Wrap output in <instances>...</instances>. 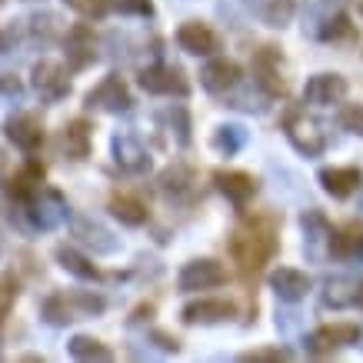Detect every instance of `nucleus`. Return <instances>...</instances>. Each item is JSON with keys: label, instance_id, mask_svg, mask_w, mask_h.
<instances>
[{"label": "nucleus", "instance_id": "obj_1", "mask_svg": "<svg viewBox=\"0 0 363 363\" xmlns=\"http://www.w3.org/2000/svg\"><path fill=\"white\" fill-rule=\"evenodd\" d=\"M230 253H233V260L240 264L243 274L264 270V264H270L277 253L274 227L267 220H250V223H243V227H237L230 237Z\"/></svg>", "mask_w": 363, "mask_h": 363}, {"label": "nucleus", "instance_id": "obj_2", "mask_svg": "<svg viewBox=\"0 0 363 363\" xmlns=\"http://www.w3.org/2000/svg\"><path fill=\"white\" fill-rule=\"evenodd\" d=\"M104 310V297L97 294H50L44 300V320L54 327L74 323L80 317H94Z\"/></svg>", "mask_w": 363, "mask_h": 363}, {"label": "nucleus", "instance_id": "obj_3", "mask_svg": "<svg viewBox=\"0 0 363 363\" xmlns=\"http://www.w3.org/2000/svg\"><path fill=\"white\" fill-rule=\"evenodd\" d=\"M140 87L147 94H157V97H187L190 94V84L184 77L180 67H170V64H154L140 70Z\"/></svg>", "mask_w": 363, "mask_h": 363}, {"label": "nucleus", "instance_id": "obj_4", "mask_svg": "<svg viewBox=\"0 0 363 363\" xmlns=\"http://www.w3.org/2000/svg\"><path fill=\"white\" fill-rule=\"evenodd\" d=\"M284 130H286V137H290V143L297 147L300 154H307V157L323 154V147H327L323 130H317V123L307 121V113L303 111H286Z\"/></svg>", "mask_w": 363, "mask_h": 363}, {"label": "nucleus", "instance_id": "obj_5", "mask_svg": "<svg viewBox=\"0 0 363 363\" xmlns=\"http://www.w3.org/2000/svg\"><path fill=\"white\" fill-rule=\"evenodd\" d=\"M227 284V267L217 264V260H190L180 277H177V286L184 294H197V290H213V286Z\"/></svg>", "mask_w": 363, "mask_h": 363}, {"label": "nucleus", "instance_id": "obj_6", "mask_svg": "<svg viewBox=\"0 0 363 363\" xmlns=\"http://www.w3.org/2000/svg\"><path fill=\"white\" fill-rule=\"evenodd\" d=\"M253 80L267 97H284L286 80L280 77V50L277 47H260L253 54Z\"/></svg>", "mask_w": 363, "mask_h": 363}, {"label": "nucleus", "instance_id": "obj_7", "mask_svg": "<svg viewBox=\"0 0 363 363\" xmlns=\"http://www.w3.org/2000/svg\"><path fill=\"white\" fill-rule=\"evenodd\" d=\"M33 90L47 100V104H57L70 94V77L67 70L57 60H37L33 64Z\"/></svg>", "mask_w": 363, "mask_h": 363}, {"label": "nucleus", "instance_id": "obj_8", "mask_svg": "<svg viewBox=\"0 0 363 363\" xmlns=\"http://www.w3.org/2000/svg\"><path fill=\"white\" fill-rule=\"evenodd\" d=\"M4 130H7V140L17 150H23V154H37L44 147V123H40V117H33V113L11 117V121L4 123Z\"/></svg>", "mask_w": 363, "mask_h": 363}, {"label": "nucleus", "instance_id": "obj_9", "mask_svg": "<svg viewBox=\"0 0 363 363\" xmlns=\"http://www.w3.org/2000/svg\"><path fill=\"white\" fill-rule=\"evenodd\" d=\"M353 343H360L357 323H330V327H320L317 333H310L307 350L313 357H323V353H333L337 347H353Z\"/></svg>", "mask_w": 363, "mask_h": 363}, {"label": "nucleus", "instance_id": "obj_10", "mask_svg": "<svg viewBox=\"0 0 363 363\" xmlns=\"http://www.w3.org/2000/svg\"><path fill=\"white\" fill-rule=\"evenodd\" d=\"M87 104L90 107H100V111H111V113H123L130 111V90H127V84H123L117 74H111V77H104L97 84V87L87 94Z\"/></svg>", "mask_w": 363, "mask_h": 363}, {"label": "nucleus", "instance_id": "obj_11", "mask_svg": "<svg viewBox=\"0 0 363 363\" xmlns=\"http://www.w3.org/2000/svg\"><path fill=\"white\" fill-rule=\"evenodd\" d=\"M347 97V80L340 74H313L303 87V100L313 107H330Z\"/></svg>", "mask_w": 363, "mask_h": 363}, {"label": "nucleus", "instance_id": "obj_12", "mask_svg": "<svg viewBox=\"0 0 363 363\" xmlns=\"http://www.w3.org/2000/svg\"><path fill=\"white\" fill-rule=\"evenodd\" d=\"M177 44L184 47L187 54H194V57H213L217 50H220V37L210 30L207 23L187 21L180 30H177Z\"/></svg>", "mask_w": 363, "mask_h": 363}, {"label": "nucleus", "instance_id": "obj_13", "mask_svg": "<svg viewBox=\"0 0 363 363\" xmlns=\"http://www.w3.org/2000/svg\"><path fill=\"white\" fill-rule=\"evenodd\" d=\"M213 184H217V190H220L227 200H233L237 207H243V203H250V200L257 197V177L243 174V170H217V174H213Z\"/></svg>", "mask_w": 363, "mask_h": 363}, {"label": "nucleus", "instance_id": "obj_14", "mask_svg": "<svg viewBox=\"0 0 363 363\" xmlns=\"http://www.w3.org/2000/svg\"><path fill=\"white\" fill-rule=\"evenodd\" d=\"M270 286H274V294L286 303H297L310 294V277L297 267H277L274 274H270Z\"/></svg>", "mask_w": 363, "mask_h": 363}, {"label": "nucleus", "instance_id": "obj_15", "mask_svg": "<svg viewBox=\"0 0 363 363\" xmlns=\"http://www.w3.org/2000/svg\"><path fill=\"white\" fill-rule=\"evenodd\" d=\"M320 184H323V190H327L330 197L347 200L350 194L360 190L363 174H360V167H323V170H320Z\"/></svg>", "mask_w": 363, "mask_h": 363}, {"label": "nucleus", "instance_id": "obj_16", "mask_svg": "<svg viewBox=\"0 0 363 363\" xmlns=\"http://www.w3.org/2000/svg\"><path fill=\"white\" fill-rule=\"evenodd\" d=\"M200 84H203V90H210V94H227V90H233L240 84V67L233 64V60L217 57V60H210V64L200 70Z\"/></svg>", "mask_w": 363, "mask_h": 363}, {"label": "nucleus", "instance_id": "obj_17", "mask_svg": "<svg viewBox=\"0 0 363 363\" xmlns=\"http://www.w3.org/2000/svg\"><path fill=\"white\" fill-rule=\"evenodd\" d=\"M330 253L337 260H360L363 257V223L350 220L330 233Z\"/></svg>", "mask_w": 363, "mask_h": 363}, {"label": "nucleus", "instance_id": "obj_18", "mask_svg": "<svg viewBox=\"0 0 363 363\" xmlns=\"http://www.w3.org/2000/svg\"><path fill=\"white\" fill-rule=\"evenodd\" d=\"M67 60H70V67H77V70L97 60V50H94V30H90L87 23H77V27L67 30Z\"/></svg>", "mask_w": 363, "mask_h": 363}, {"label": "nucleus", "instance_id": "obj_19", "mask_svg": "<svg viewBox=\"0 0 363 363\" xmlns=\"http://www.w3.org/2000/svg\"><path fill=\"white\" fill-rule=\"evenodd\" d=\"M237 313L230 300H197V303H187L184 307V323H223Z\"/></svg>", "mask_w": 363, "mask_h": 363}, {"label": "nucleus", "instance_id": "obj_20", "mask_svg": "<svg viewBox=\"0 0 363 363\" xmlns=\"http://www.w3.org/2000/svg\"><path fill=\"white\" fill-rule=\"evenodd\" d=\"M60 143H64V154L70 157V160H87L90 157V123L84 121V117H77V121H70L64 127V133H60Z\"/></svg>", "mask_w": 363, "mask_h": 363}, {"label": "nucleus", "instance_id": "obj_21", "mask_svg": "<svg viewBox=\"0 0 363 363\" xmlns=\"http://www.w3.org/2000/svg\"><path fill=\"white\" fill-rule=\"evenodd\" d=\"M113 154H117V164H121L123 170H130V174H143V170L150 167V154L140 147L137 137H127V133L113 140Z\"/></svg>", "mask_w": 363, "mask_h": 363}, {"label": "nucleus", "instance_id": "obj_22", "mask_svg": "<svg viewBox=\"0 0 363 363\" xmlns=\"http://www.w3.org/2000/svg\"><path fill=\"white\" fill-rule=\"evenodd\" d=\"M57 260H60V267H64L67 274L80 277V280H100V270L90 264L84 253L74 250V247H57Z\"/></svg>", "mask_w": 363, "mask_h": 363}, {"label": "nucleus", "instance_id": "obj_23", "mask_svg": "<svg viewBox=\"0 0 363 363\" xmlns=\"http://www.w3.org/2000/svg\"><path fill=\"white\" fill-rule=\"evenodd\" d=\"M67 350L74 360H113V350L111 347H104L97 337H87V333H80L74 340L67 343Z\"/></svg>", "mask_w": 363, "mask_h": 363}, {"label": "nucleus", "instance_id": "obj_24", "mask_svg": "<svg viewBox=\"0 0 363 363\" xmlns=\"http://www.w3.org/2000/svg\"><path fill=\"white\" fill-rule=\"evenodd\" d=\"M111 213L117 217L121 223H127V227H140V223H147V207H143L140 200H133V197H111Z\"/></svg>", "mask_w": 363, "mask_h": 363}, {"label": "nucleus", "instance_id": "obj_25", "mask_svg": "<svg viewBox=\"0 0 363 363\" xmlns=\"http://www.w3.org/2000/svg\"><path fill=\"white\" fill-rule=\"evenodd\" d=\"M253 11L270 27H284L294 17V0H253Z\"/></svg>", "mask_w": 363, "mask_h": 363}, {"label": "nucleus", "instance_id": "obj_26", "mask_svg": "<svg viewBox=\"0 0 363 363\" xmlns=\"http://www.w3.org/2000/svg\"><path fill=\"white\" fill-rule=\"evenodd\" d=\"M347 37H353V23L347 13H333L330 21L323 23V30H320V40H327V44H337V40H347Z\"/></svg>", "mask_w": 363, "mask_h": 363}, {"label": "nucleus", "instance_id": "obj_27", "mask_svg": "<svg viewBox=\"0 0 363 363\" xmlns=\"http://www.w3.org/2000/svg\"><path fill=\"white\" fill-rule=\"evenodd\" d=\"M243 140H247V133H243L240 127H220L217 137H213V147L223 150V154H237L243 147Z\"/></svg>", "mask_w": 363, "mask_h": 363}, {"label": "nucleus", "instance_id": "obj_28", "mask_svg": "<svg viewBox=\"0 0 363 363\" xmlns=\"http://www.w3.org/2000/svg\"><path fill=\"white\" fill-rule=\"evenodd\" d=\"M190 180H194V174H190L187 167H170V170H164V177H160V187L167 190V194H174V190H187Z\"/></svg>", "mask_w": 363, "mask_h": 363}, {"label": "nucleus", "instance_id": "obj_29", "mask_svg": "<svg viewBox=\"0 0 363 363\" xmlns=\"http://www.w3.org/2000/svg\"><path fill=\"white\" fill-rule=\"evenodd\" d=\"M337 121H340L343 130H350V133H357V137H363V104H347Z\"/></svg>", "mask_w": 363, "mask_h": 363}, {"label": "nucleus", "instance_id": "obj_30", "mask_svg": "<svg viewBox=\"0 0 363 363\" xmlns=\"http://www.w3.org/2000/svg\"><path fill=\"white\" fill-rule=\"evenodd\" d=\"M70 11H77L80 17H104L111 11V0H64Z\"/></svg>", "mask_w": 363, "mask_h": 363}, {"label": "nucleus", "instance_id": "obj_31", "mask_svg": "<svg viewBox=\"0 0 363 363\" xmlns=\"http://www.w3.org/2000/svg\"><path fill=\"white\" fill-rule=\"evenodd\" d=\"M17 300V284H13L11 274L0 277V320L7 317V310H11V303Z\"/></svg>", "mask_w": 363, "mask_h": 363}, {"label": "nucleus", "instance_id": "obj_32", "mask_svg": "<svg viewBox=\"0 0 363 363\" xmlns=\"http://www.w3.org/2000/svg\"><path fill=\"white\" fill-rule=\"evenodd\" d=\"M243 360L247 363H264V360H290V353L280 350V347H274V350H250L243 353Z\"/></svg>", "mask_w": 363, "mask_h": 363}, {"label": "nucleus", "instance_id": "obj_33", "mask_svg": "<svg viewBox=\"0 0 363 363\" xmlns=\"http://www.w3.org/2000/svg\"><path fill=\"white\" fill-rule=\"evenodd\" d=\"M117 7L123 13H137V17H150L154 13V4L150 0H117Z\"/></svg>", "mask_w": 363, "mask_h": 363}, {"label": "nucleus", "instance_id": "obj_34", "mask_svg": "<svg viewBox=\"0 0 363 363\" xmlns=\"http://www.w3.org/2000/svg\"><path fill=\"white\" fill-rule=\"evenodd\" d=\"M0 97H21V80L17 77H11V74H4L0 77Z\"/></svg>", "mask_w": 363, "mask_h": 363}, {"label": "nucleus", "instance_id": "obj_35", "mask_svg": "<svg viewBox=\"0 0 363 363\" xmlns=\"http://www.w3.org/2000/svg\"><path fill=\"white\" fill-rule=\"evenodd\" d=\"M7 50H11V33H7L4 27H0V57L7 54Z\"/></svg>", "mask_w": 363, "mask_h": 363}, {"label": "nucleus", "instance_id": "obj_36", "mask_svg": "<svg viewBox=\"0 0 363 363\" xmlns=\"http://www.w3.org/2000/svg\"><path fill=\"white\" fill-rule=\"evenodd\" d=\"M353 303H357V307H363V284L357 286V297H353Z\"/></svg>", "mask_w": 363, "mask_h": 363}, {"label": "nucleus", "instance_id": "obj_37", "mask_svg": "<svg viewBox=\"0 0 363 363\" xmlns=\"http://www.w3.org/2000/svg\"><path fill=\"white\" fill-rule=\"evenodd\" d=\"M0 250H4V243H0Z\"/></svg>", "mask_w": 363, "mask_h": 363}]
</instances>
